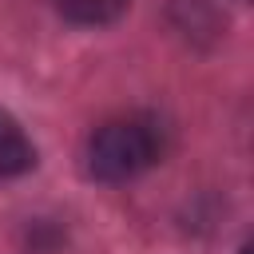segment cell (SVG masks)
I'll list each match as a JSON object with an SVG mask.
<instances>
[{
	"label": "cell",
	"mask_w": 254,
	"mask_h": 254,
	"mask_svg": "<svg viewBox=\"0 0 254 254\" xmlns=\"http://www.w3.org/2000/svg\"><path fill=\"white\" fill-rule=\"evenodd\" d=\"M159 159V131L147 119H111L87 143V167L103 183H127Z\"/></svg>",
	"instance_id": "6da1fadb"
},
{
	"label": "cell",
	"mask_w": 254,
	"mask_h": 254,
	"mask_svg": "<svg viewBox=\"0 0 254 254\" xmlns=\"http://www.w3.org/2000/svg\"><path fill=\"white\" fill-rule=\"evenodd\" d=\"M56 8L64 12V20L95 28V24H111L127 12V0H56Z\"/></svg>",
	"instance_id": "3957f363"
},
{
	"label": "cell",
	"mask_w": 254,
	"mask_h": 254,
	"mask_svg": "<svg viewBox=\"0 0 254 254\" xmlns=\"http://www.w3.org/2000/svg\"><path fill=\"white\" fill-rule=\"evenodd\" d=\"M32 163H36V147L28 143L24 127L8 111H0V179L24 175Z\"/></svg>",
	"instance_id": "7a4b0ae2"
}]
</instances>
